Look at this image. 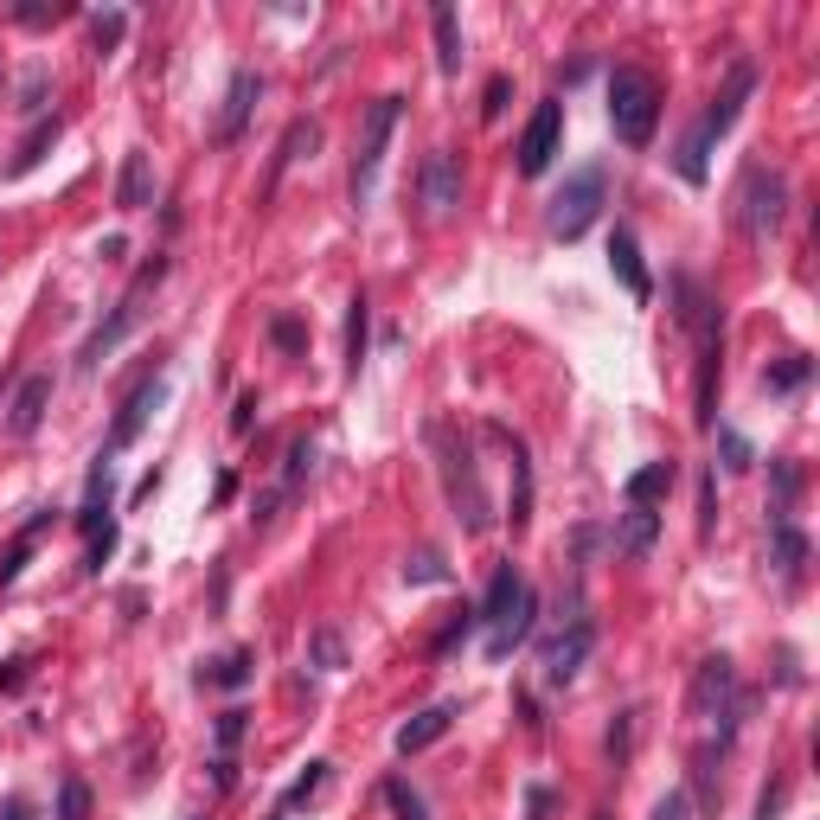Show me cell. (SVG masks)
Returning a JSON list of instances; mask_svg holds the SVG:
<instances>
[{
  "label": "cell",
  "mask_w": 820,
  "mask_h": 820,
  "mask_svg": "<svg viewBox=\"0 0 820 820\" xmlns=\"http://www.w3.org/2000/svg\"><path fill=\"white\" fill-rule=\"evenodd\" d=\"M430 443L443 455V487H448L455 520H462L468 539H481L487 525H494V507H487V487H481V475H475V448H468V436H455L448 423H430Z\"/></svg>",
  "instance_id": "obj_1"
},
{
  "label": "cell",
  "mask_w": 820,
  "mask_h": 820,
  "mask_svg": "<svg viewBox=\"0 0 820 820\" xmlns=\"http://www.w3.org/2000/svg\"><path fill=\"white\" fill-rule=\"evenodd\" d=\"M750 90H756V71L738 58V65H731V77H724V90L711 97L706 122H699V129L679 142V180H686V187H706V154H711V142H718V135H731V122L744 115Z\"/></svg>",
  "instance_id": "obj_2"
},
{
  "label": "cell",
  "mask_w": 820,
  "mask_h": 820,
  "mask_svg": "<svg viewBox=\"0 0 820 820\" xmlns=\"http://www.w3.org/2000/svg\"><path fill=\"white\" fill-rule=\"evenodd\" d=\"M609 122H616V142L647 148L654 129H661V77L641 71V65H616V77H609Z\"/></svg>",
  "instance_id": "obj_3"
},
{
  "label": "cell",
  "mask_w": 820,
  "mask_h": 820,
  "mask_svg": "<svg viewBox=\"0 0 820 820\" xmlns=\"http://www.w3.org/2000/svg\"><path fill=\"white\" fill-rule=\"evenodd\" d=\"M686 706H692V718H724L718 744L731 750L738 724H744V706H750V699H738V667H731V654H706V661L692 667V692H686Z\"/></svg>",
  "instance_id": "obj_4"
},
{
  "label": "cell",
  "mask_w": 820,
  "mask_h": 820,
  "mask_svg": "<svg viewBox=\"0 0 820 820\" xmlns=\"http://www.w3.org/2000/svg\"><path fill=\"white\" fill-rule=\"evenodd\" d=\"M788 219V180L776 167H744V180H738V224H744V237H776Z\"/></svg>",
  "instance_id": "obj_5"
},
{
  "label": "cell",
  "mask_w": 820,
  "mask_h": 820,
  "mask_svg": "<svg viewBox=\"0 0 820 820\" xmlns=\"http://www.w3.org/2000/svg\"><path fill=\"white\" fill-rule=\"evenodd\" d=\"M602 199H609V174H602V167H577L558 187V199H552V237H564V244L584 237V231L597 224Z\"/></svg>",
  "instance_id": "obj_6"
},
{
  "label": "cell",
  "mask_w": 820,
  "mask_h": 820,
  "mask_svg": "<svg viewBox=\"0 0 820 820\" xmlns=\"http://www.w3.org/2000/svg\"><path fill=\"white\" fill-rule=\"evenodd\" d=\"M398 115H405V97H378L373 110H366V129H359V154H353V206H366V199H373V187H378V160H385V142H391Z\"/></svg>",
  "instance_id": "obj_7"
},
{
  "label": "cell",
  "mask_w": 820,
  "mask_h": 820,
  "mask_svg": "<svg viewBox=\"0 0 820 820\" xmlns=\"http://www.w3.org/2000/svg\"><path fill=\"white\" fill-rule=\"evenodd\" d=\"M160 398H167V378L148 373L135 391H129V398H122V410H115V423H110V443H103V455H97V462H110V455H122V448L135 443V436L148 430V417L160 410Z\"/></svg>",
  "instance_id": "obj_8"
},
{
  "label": "cell",
  "mask_w": 820,
  "mask_h": 820,
  "mask_svg": "<svg viewBox=\"0 0 820 820\" xmlns=\"http://www.w3.org/2000/svg\"><path fill=\"white\" fill-rule=\"evenodd\" d=\"M558 142H564V103L552 97V103L532 110V122H525V135H520V174H525V180H539V174L552 167Z\"/></svg>",
  "instance_id": "obj_9"
},
{
  "label": "cell",
  "mask_w": 820,
  "mask_h": 820,
  "mask_svg": "<svg viewBox=\"0 0 820 820\" xmlns=\"http://www.w3.org/2000/svg\"><path fill=\"white\" fill-rule=\"evenodd\" d=\"M590 647H597V622L577 616V622L545 647V686H570V679L584 673V661H590Z\"/></svg>",
  "instance_id": "obj_10"
},
{
  "label": "cell",
  "mask_w": 820,
  "mask_h": 820,
  "mask_svg": "<svg viewBox=\"0 0 820 820\" xmlns=\"http://www.w3.org/2000/svg\"><path fill=\"white\" fill-rule=\"evenodd\" d=\"M417 199H423L430 219H448V212L462 206V160L443 154V148L430 154V160H423V180H417Z\"/></svg>",
  "instance_id": "obj_11"
},
{
  "label": "cell",
  "mask_w": 820,
  "mask_h": 820,
  "mask_svg": "<svg viewBox=\"0 0 820 820\" xmlns=\"http://www.w3.org/2000/svg\"><path fill=\"white\" fill-rule=\"evenodd\" d=\"M135 321H142V301H135V296H122V301H115V308H110V321H103L97 334L84 340V353H77V366H84V373H97V366L110 359L115 346H122V340L135 334Z\"/></svg>",
  "instance_id": "obj_12"
},
{
  "label": "cell",
  "mask_w": 820,
  "mask_h": 820,
  "mask_svg": "<svg viewBox=\"0 0 820 820\" xmlns=\"http://www.w3.org/2000/svg\"><path fill=\"white\" fill-rule=\"evenodd\" d=\"M487 430H494V443L507 448V462H513V507H507V520H513V532H525L532 525V455H525V443L513 430H500V423H487Z\"/></svg>",
  "instance_id": "obj_13"
},
{
  "label": "cell",
  "mask_w": 820,
  "mask_h": 820,
  "mask_svg": "<svg viewBox=\"0 0 820 820\" xmlns=\"http://www.w3.org/2000/svg\"><path fill=\"white\" fill-rule=\"evenodd\" d=\"M525 597V577H520V564H494V577H487V597L475 602V622H487V629H500L513 609H520Z\"/></svg>",
  "instance_id": "obj_14"
},
{
  "label": "cell",
  "mask_w": 820,
  "mask_h": 820,
  "mask_svg": "<svg viewBox=\"0 0 820 820\" xmlns=\"http://www.w3.org/2000/svg\"><path fill=\"white\" fill-rule=\"evenodd\" d=\"M609 269L622 276V289H629L634 301H654V276H647V263H641L634 231H616V237H609Z\"/></svg>",
  "instance_id": "obj_15"
},
{
  "label": "cell",
  "mask_w": 820,
  "mask_h": 820,
  "mask_svg": "<svg viewBox=\"0 0 820 820\" xmlns=\"http://www.w3.org/2000/svg\"><path fill=\"white\" fill-rule=\"evenodd\" d=\"M45 405H52V378L33 373L13 391V405H7V430H13V436H33L38 423H45Z\"/></svg>",
  "instance_id": "obj_16"
},
{
  "label": "cell",
  "mask_w": 820,
  "mask_h": 820,
  "mask_svg": "<svg viewBox=\"0 0 820 820\" xmlns=\"http://www.w3.org/2000/svg\"><path fill=\"white\" fill-rule=\"evenodd\" d=\"M257 97H263L257 71L231 77V90H224V115H219V142H237V135H244V122H251V103H257Z\"/></svg>",
  "instance_id": "obj_17"
},
{
  "label": "cell",
  "mask_w": 820,
  "mask_h": 820,
  "mask_svg": "<svg viewBox=\"0 0 820 820\" xmlns=\"http://www.w3.org/2000/svg\"><path fill=\"white\" fill-rule=\"evenodd\" d=\"M448 724H455V706H430V711H417L405 731H398V756H423L430 744H443L448 738Z\"/></svg>",
  "instance_id": "obj_18"
},
{
  "label": "cell",
  "mask_w": 820,
  "mask_h": 820,
  "mask_svg": "<svg viewBox=\"0 0 820 820\" xmlns=\"http://www.w3.org/2000/svg\"><path fill=\"white\" fill-rule=\"evenodd\" d=\"M115 206H122V212H142V206H154V174H148V154H142V148L122 154V174H115Z\"/></svg>",
  "instance_id": "obj_19"
},
{
  "label": "cell",
  "mask_w": 820,
  "mask_h": 820,
  "mask_svg": "<svg viewBox=\"0 0 820 820\" xmlns=\"http://www.w3.org/2000/svg\"><path fill=\"white\" fill-rule=\"evenodd\" d=\"M654 539H661V513H654V507H629V513L616 520V552H622V558H647Z\"/></svg>",
  "instance_id": "obj_20"
},
{
  "label": "cell",
  "mask_w": 820,
  "mask_h": 820,
  "mask_svg": "<svg viewBox=\"0 0 820 820\" xmlns=\"http://www.w3.org/2000/svg\"><path fill=\"white\" fill-rule=\"evenodd\" d=\"M673 481H679L673 462H641L629 481H622V500H629V507H654V500H667V494H673Z\"/></svg>",
  "instance_id": "obj_21"
},
{
  "label": "cell",
  "mask_w": 820,
  "mask_h": 820,
  "mask_svg": "<svg viewBox=\"0 0 820 820\" xmlns=\"http://www.w3.org/2000/svg\"><path fill=\"white\" fill-rule=\"evenodd\" d=\"M769 545H776V570L788 584H801V564H808V532L795 520H769Z\"/></svg>",
  "instance_id": "obj_22"
},
{
  "label": "cell",
  "mask_w": 820,
  "mask_h": 820,
  "mask_svg": "<svg viewBox=\"0 0 820 820\" xmlns=\"http://www.w3.org/2000/svg\"><path fill=\"white\" fill-rule=\"evenodd\" d=\"M532 616H539V597H532V590H525V597H520V609H513V616H507V622H500V629L487 634V661H507V654H513V647H520L525 634H532Z\"/></svg>",
  "instance_id": "obj_23"
},
{
  "label": "cell",
  "mask_w": 820,
  "mask_h": 820,
  "mask_svg": "<svg viewBox=\"0 0 820 820\" xmlns=\"http://www.w3.org/2000/svg\"><path fill=\"white\" fill-rule=\"evenodd\" d=\"M718 756L724 744H706L692 756V801H699V815H718V801H724V783H718Z\"/></svg>",
  "instance_id": "obj_24"
},
{
  "label": "cell",
  "mask_w": 820,
  "mask_h": 820,
  "mask_svg": "<svg viewBox=\"0 0 820 820\" xmlns=\"http://www.w3.org/2000/svg\"><path fill=\"white\" fill-rule=\"evenodd\" d=\"M366 340H373V301L353 296L346 301V378H359L366 366Z\"/></svg>",
  "instance_id": "obj_25"
},
{
  "label": "cell",
  "mask_w": 820,
  "mask_h": 820,
  "mask_svg": "<svg viewBox=\"0 0 820 820\" xmlns=\"http://www.w3.org/2000/svg\"><path fill=\"white\" fill-rule=\"evenodd\" d=\"M430 26H436V65L455 77L462 71V26H455V7H448V0L430 7Z\"/></svg>",
  "instance_id": "obj_26"
},
{
  "label": "cell",
  "mask_w": 820,
  "mask_h": 820,
  "mask_svg": "<svg viewBox=\"0 0 820 820\" xmlns=\"http://www.w3.org/2000/svg\"><path fill=\"white\" fill-rule=\"evenodd\" d=\"M301 148H308V154L321 148V129H314V122H289L282 148H276V160H269V180H263V192H269L276 180H282V174H289V160H301Z\"/></svg>",
  "instance_id": "obj_27"
},
{
  "label": "cell",
  "mask_w": 820,
  "mask_h": 820,
  "mask_svg": "<svg viewBox=\"0 0 820 820\" xmlns=\"http://www.w3.org/2000/svg\"><path fill=\"white\" fill-rule=\"evenodd\" d=\"M45 520H52V513H33V520L20 525V539H13V545L0 552V590H7V584H13V577L26 570V558H33V545H38V532H45Z\"/></svg>",
  "instance_id": "obj_28"
},
{
  "label": "cell",
  "mask_w": 820,
  "mask_h": 820,
  "mask_svg": "<svg viewBox=\"0 0 820 820\" xmlns=\"http://www.w3.org/2000/svg\"><path fill=\"white\" fill-rule=\"evenodd\" d=\"M251 673H257V654H251V647H237V654L212 661L199 679H206V686H224V692H237V686H251Z\"/></svg>",
  "instance_id": "obj_29"
},
{
  "label": "cell",
  "mask_w": 820,
  "mask_h": 820,
  "mask_svg": "<svg viewBox=\"0 0 820 820\" xmlns=\"http://www.w3.org/2000/svg\"><path fill=\"white\" fill-rule=\"evenodd\" d=\"M52 142H58V115H45V122H38L33 135L20 142V154H13V167H7V174H13V180H20V174H33L38 160L52 154Z\"/></svg>",
  "instance_id": "obj_30"
},
{
  "label": "cell",
  "mask_w": 820,
  "mask_h": 820,
  "mask_svg": "<svg viewBox=\"0 0 820 820\" xmlns=\"http://www.w3.org/2000/svg\"><path fill=\"white\" fill-rule=\"evenodd\" d=\"M808 373H815V366H808V353H788V359H776V366L763 373V391H776V398H783V391H801V385H808Z\"/></svg>",
  "instance_id": "obj_31"
},
{
  "label": "cell",
  "mask_w": 820,
  "mask_h": 820,
  "mask_svg": "<svg viewBox=\"0 0 820 820\" xmlns=\"http://www.w3.org/2000/svg\"><path fill=\"white\" fill-rule=\"evenodd\" d=\"M308 661H314L321 673L346 667V641H340V629H314V634H308Z\"/></svg>",
  "instance_id": "obj_32"
},
{
  "label": "cell",
  "mask_w": 820,
  "mask_h": 820,
  "mask_svg": "<svg viewBox=\"0 0 820 820\" xmlns=\"http://www.w3.org/2000/svg\"><path fill=\"white\" fill-rule=\"evenodd\" d=\"M475 629H481V622H475V609L462 602V609H455V622H443V634L430 641V654H436V661H443V654H455V647H462V641H468Z\"/></svg>",
  "instance_id": "obj_33"
},
{
  "label": "cell",
  "mask_w": 820,
  "mask_h": 820,
  "mask_svg": "<svg viewBox=\"0 0 820 820\" xmlns=\"http://www.w3.org/2000/svg\"><path fill=\"white\" fill-rule=\"evenodd\" d=\"M405 584H448V564H443V552H417V558H405Z\"/></svg>",
  "instance_id": "obj_34"
},
{
  "label": "cell",
  "mask_w": 820,
  "mask_h": 820,
  "mask_svg": "<svg viewBox=\"0 0 820 820\" xmlns=\"http://www.w3.org/2000/svg\"><path fill=\"white\" fill-rule=\"evenodd\" d=\"M308 468H314V443L296 436V443H289V462H282V494H296V487L308 481Z\"/></svg>",
  "instance_id": "obj_35"
},
{
  "label": "cell",
  "mask_w": 820,
  "mask_h": 820,
  "mask_svg": "<svg viewBox=\"0 0 820 820\" xmlns=\"http://www.w3.org/2000/svg\"><path fill=\"white\" fill-rule=\"evenodd\" d=\"M328 769H334V763H308V776H301V783L282 795V808H276V815H289V808H301V801H314V795L328 788Z\"/></svg>",
  "instance_id": "obj_36"
},
{
  "label": "cell",
  "mask_w": 820,
  "mask_h": 820,
  "mask_svg": "<svg viewBox=\"0 0 820 820\" xmlns=\"http://www.w3.org/2000/svg\"><path fill=\"white\" fill-rule=\"evenodd\" d=\"M385 801H391V815H398V820H430V815H423V795H417L410 783H398V776L385 783Z\"/></svg>",
  "instance_id": "obj_37"
},
{
  "label": "cell",
  "mask_w": 820,
  "mask_h": 820,
  "mask_svg": "<svg viewBox=\"0 0 820 820\" xmlns=\"http://www.w3.org/2000/svg\"><path fill=\"white\" fill-rule=\"evenodd\" d=\"M122 33H129V20H122V13H97V26H90V45H97V58H110L115 45H122Z\"/></svg>",
  "instance_id": "obj_38"
},
{
  "label": "cell",
  "mask_w": 820,
  "mask_h": 820,
  "mask_svg": "<svg viewBox=\"0 0 820 820\" xmlns=\"http://www.w3.org/2000/svg\"><path fill=\"white\" fill-rule=\"evenodd\" d=\"M244 731H251V711H244V706L219 711V756H231V750L244 744Z\"/></svg>",
  "instance_id": "obj_39"
},
{
  "label": "cell",
  "mask_w": 820,
  "mask_h": 820,
  "mask_svg": "<svg viewBox=\"0 0 820 820\" xmlns=\"http://www.w3.org/2000/svg\"><path fill=\"white\" fill-rule=\"evenodd\" d=\"M769 475H776V520H788V507H795V494H801V468H795V462H776Z\"/></svg>",
  "instance_id": "obj_40"
},
{
  "label": "cell",
  "mask_w": 820,
  "mask_h": 820,
  "mask_svg": "<svg viewBox=\"0 0 820 820\" xmlns=\"http://www.w3.org/2000/svg\"><path fill=\"white\" fill-rule=\"evenodd\" d=\"M58 820H90V788L77 776H65V788H58Z\"/></svg>",
  "instance_id": "obj_41"
},
{
  "label": "cell",
  "mask_w": 820,
  "mask_h": 820,
  "mask_svg": "<svg viewBox=\"0 0 820 820\" xmlns=\"http://www.w3.org/2000/svg\"><path fill=\"white\" fill-rule=\"evenodd\" d=\"M269 340H276L282 353H308V328H301L296 314H276V321H269Z\"/></svg>",
  "instance_id": "obj_42"
},
{
  "label": "cell",
  "mask_w": 820,
  "mask_h": 820,
  "mask_svg": "<svg viewBox=\"0 0 820 820\" xmlns=\"http://www.w3.org/2000/svg\"><path fill=\"white\" fill-rule=\"evenodd\" d=\"M507 103H513V77H487L481 115H487V122H500V115H507Z\"/></svg>",
  "instance_id": "obj_43"
},
{
  "label": "cell",
  "mask_w": 820,
  "mask_h": 820,
  "mask_svg": "<svg viewBox=\"0 0 820 820\" xmlns=\"http://www.w3.org/2000/svg\"><path fill=\"white\" fill-rule=\"evenodd\" d=\"M711 525H718V475H699V539H711Z\"/></svg>",
  "instance_id": "obj_44"
},
{
  "label": "cell",
  "mask_w": 820,
  "mask_h": 820,
  "mask_svg": "<svg viewBox=\"0 0 820 820\" xmlns=\"http://www.w3.org/2000/svg\"><path fill=\"white\" fill-rule=\"evenodd\" d=\"M45 97H52V77H45V71H26V77H20V110H26V115L45 110Z\"/></svg>",
  "instance_id": "obj_45"
},
{
  "label": "cell",
  "mask_w": 820,
  "mask_h": 820,
  "mask_svg": "<svg viewBox=\"0 0 820 820\" xmlns=\"http://www.w3.org/2000/svg\"><path fill=\"white\" fill-rule=\"evenodd\" d=\"M718 448H724V468H750L756 455H750V443L731 430V423H718Z\"/></svg>",
  "instance_id": "obj_46"
},
{
  "label": "cell",
  "mask_w": 820,
  "mask_h": 820,
  "mask_svg": "<svg viewBox=\"0 0 820 820\" xmlns=\"http://www.w3.org/2000/svg\"><path fill=\"white\" fill-rule=\"evenodd\" d=\"M257 391H237V405H231V436H251L257 430Z\"/></svg>",
  "instance_id": "obj_47"
},
{
  "label": "cell",
  "mask_w": 820,
  "mask_h": 820,
  "mask_svg": "<svg viewBox=\"0 0 820 820\" xmlns=\"http://www.w3.org/2000/svg\"><path fill=\"white\" fill-rule=\"evenodd\" d=\"M629 738H634V711H622V718H616V731H609V763H616V769L629 763Z\"/></svg>",
  "instance_id": "obj_48"
},
{
  "label": "cell",
  "mask_w": 820,
  "mask_h": 820,
  "mask_svg": "<svg viewBox=\"0 0 820 820\" xmlns=\"http://www.w3.org/2000/svg\"><path fill=\"white\" fill-rule=\"evenodd\" d=\"M647 820H692V801H686L679 788H667V795L654 801V815H647Z\"/></svg>",
  "instance_id": "obj_49"
},
{
  "label": "cell",
  "mask_w": 820,
  "mask_h": 820,
  "mask_svg": "<svg viewBox=\"0 0 820 820\" xmlns=\"http://www.w3.org/2000/svg\"><path fill=\"white\" fill-rule=\"evenodd\" d=\"M71 7H13V20L20 26H52V20H65Z\"/></svg>",
  "instance_id": "obj_50"
},
{
  "label": "cell",
  "mask_w": 820,
  "mask_h": 820,
  "mask_svg": "<svg viewBox=\"0 0 820 820\" xmlns=\"http://www.w3.org/2000/svg\"><path fill=\"white\" fill-rule=\"evenodd\" d=\"M552 801H558V795H552L545 783H539V788H525V820H545V815H552Z\"/></svg>",
  "instance_id": "obj_51"
},
{
  "label": "cell",
  "mask_w": 820,
  "mask_h": 820,
  "mask_svg": "<svg viewBox=\"0 0 820 820\" xmlns=\"http://www.w3.org/2000/svg\"><path fill=\"white\" fill-rule=\"evenodd\" d=\"M276 507H282V487H269V494H257V507H251V520H257V525H269V520H276Z\"/></svg>",
  "instance_id": "obj_52"
},
{
  "label": "cell",
  "mask_w": 820,
  "mask_h": 820,
  "mask_svg": "<svg viewBox=\"0 0 820 820\" xmlns=\"http://www.w3.org/2000/svg\"><path fill=\"white\" fill-rule=\"evenodd\" d=\"M115 552V525H103V532H97V545H90V570H103V558H110Z\"/></svg>",
  "instance_id": "obj_53"
},
{
  "label": "cell",
  "mask_w": 820,
  "mask_h": 820,
  "mask_svg": "<svg viewBox=\"0 0 820 820\" xmlns=\"http://www.w3.org/2000/svg\"><path fill=\"white\" fill-rule=\"evenodd\" d=\"M13 686H26V661H7V667H0V692H13Z\"/></svg>",
  "instance_id": "obj_54"
},
{
  "label": "cell",
  "mask_w": 820,
  "mask_h": 820,
  "mask_svg": "<svg viewBox=\"0 0 820 820\" xmlns=\"http://www.w3.org/2000/svg\"><path fill=\"white\" fill-rule=\"evenodd\" d=\"M776 808H783V788L769 783V788H763V801H756V820H776Z\"/></svg>",
  "instance_id": "obj_55"
},
{
  "label": "cell",
  "mask_w": 820,
  "mask_h": 820,
  "mask_svg": "<svg viewBox=\"0 0 820 820\" xmlns=\"http://www.w3.org/2000/svg\"><path fill=\"white\" fill-rule=\"evenodd\" d=\"M212 783H219V788L237 783V763H231V756H219V763H212Z\"/></svg>",
  "instance_id": "obj_56"
},
{
  "label": "cell",
  "mask_w": 820,
  "mask_h": 820,
  "mask_svg": "<svg viewBox=\"0 0 820 820\" xmlns=\"http://www.w3.org/2000/svg\"><path fill=\"white\" fill-rule=\"evenodd\" d=\"M0 820H33V801H20V795H13V801L0 808Z\"/></svg>",
  "instance_id": "obj_57"
},
{
  "label": "cell",
  "mask_w": 820,
  "mask_h": 820,
  "mask_svg": "<svg viewBox=\"0 0 820 820\" xmlns=\"http://www.w3.org/2000/svg\"><path fill=\"white\" fill-rule=\"evenodd\" d=\"M269 820H289V815H269Z\"/></svg>",
  "instance_id": "obj_58"
},
{
  "label": "cell",
  "mask_w": 820,
  "mask_h": 820,
  "mask_svg": "<svg viewBox=\"0 0 820 820\" xmlns=\"http://www.w3.org/2000/svg\"><path fill=\"white\" fill-rule=\"evenodd\" d=\"M597 820H609V815H597Z\"/></svg>",
  "instance_id": "obj_59"
},
{
  "label": "cell",
  "mask_w": 820,
  "mask_h": 820,
  "mask_svg": "<svg viewBox=\"0 0 820 820\" xmlns=\"http://www.w3.org/2000/svg\"><path fill=\"white\" fill-rule=\"evenodd\" d=\"M192 820H199V815H192Z\"/></svg>",
  "instance_id": "obj_60"
}]
</instances>
